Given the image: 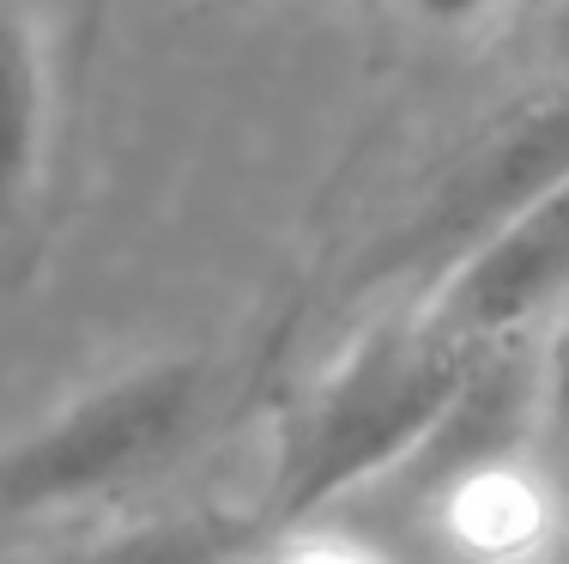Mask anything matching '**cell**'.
Instances as JSON below:
<instances>
[{"instance_id":"cell-1","label":"cell","mask_w":569,"mask_h":564,"mask_svg":"<svg viewBox=\"0 0 569 564\" xmlns=\"http://www.w3.org/2000/svg\"><path fill=\"white\" fill-rule=\"evenodd\" d=\"M485 353L491 346L449 340L418 310L376 321L363 340H351L333 370L284 413L254 504L261 528L333 516L363 492L395 486L449 419Z\"/></svg>"},{"instance_id":"cell-2","label":"cell","mask_w":569,"mask_h":564,"mask_svg":"<svg viewBox=\"0 0 569 564\" xmlns=\"http://www.w3.org/2000/svg\"><path fill=\"white\" fill-rule=\"evenodd\" d=\"M207 358H146L0 443V522L73 516L152 479L207 419Z\"/></svg>"},{"instance_id":"cell-3","label":"cell","mask_w":569,"mask_h":564,"mask_svg":"<svg viewBox=\"0 0 569 564\" xmlns=\"http://www.w3.org/2000/svg\"><path fill=\"white\" fill-rule=\"evenodd\" d=\"M558 177H569V86L527 103V110H515L472 152H460L430 182V195L395 219V231L376 237V249L351 274V291L400 286V279H412L425 291L485 231H497L521 200H533L539 188Z\"/></svg>"},{"instance_id":"cell-4","label":"cell","mask_w":569,"mask_h":564,"mask_svg":"<svg viewBox=\"0 0 569 564\" xmlns=\"http://www.w3.org/2000/svg\"><path fill=\"white\" fill-rule=\"evenodd\" d=\"M569 298V177L546 182L533 200L485 231L449 274L418 291L412 310L467 346H515L546 328Z\"/></svg>"},{"instance_id":"cell-5","label":"cell","mask_w":569,"mask_h":564,"mask_svg":"<svg viewBox=\"0 0 569 564\" xmlns=\"http://www.w3.org/2000/svg\"><path fill=\"white\" fill-rule=\"evenodd\" d=\"M425 504L437 509L442 541L472 564H546L563 541L558 479H546L527 449L485 455L430 479Z\"/></svg>"},{"instance_id":"cell-6","label":"cell","mask_w":569,"mask_h":564,"mask_svg":"<svg viewBox=\"0 0 569 564\" xmlns=\"http://www.w3.org/2000/svg\"><path fill=\"white\" fill-rule=\"evenodd\" d=\"M49 165V56L24 0H0V237L37 207Z\"/></svg>"},{"instance_id":"cell-7","label":"cell","mask_w":569,"mask_h":564,"mask_svg":"<svg viewBox=\"0 0 569 564\" xmlns=\"http://www.w3.org/2000/svg\"><path fill=\"white\" fill-rule=\"evenodd\" d=\"M261 534L267 528L254 509H158L98 534L73 564H249Z\"/></svg>"},{"instance_id":"cell-8","label":"cell","mask_w":569,"mask_h":564,"mask_svg":"<svg viewBox=\"0 0 569 564\" xmlns=\"http://www.w3.org/2000/svg\"><path fill=\"white\" fill-rule=\"evenodd\" d=\"M249 564H395V553H388L382 541H370V534L316 516V522L267 528L261 541H254Z\"/></svg>"},{"instance_id":"cell-9","label":"cell","mask_w":569,"mask_h":564,"mask_svg":"<svg viewBox=\"0 0 569 564\" xmlns=\"http://www.w3.org/2000/svg\"><path fill=\"white\" fill-rule=\"evenodd\" d=\"M533 383H539V432L551 443H569V298L546 321V346H539Z\"/></svg>"},{"instance_id":"cell-10","label":"cell","mask_w":569,"mask_h":564,"mask_svg":"<svg viewBox=\"0 0 569 564\" xmlns=\"http://www.w3.org/2000/svg\"><path fill=\"white\" fill-rule=\"evenodd\" d=\"M406 7H412L425 24H437V31H467V24H479L485 12H497V0H406Z\"/></svg>"},{"instance_id":"cell-11","label":"cell","mask_w":569,"mask_h":564,"mask_svg":"<svg viewBox=\"0 0 569 564\" xmlns=\"http://www.w3.org/2000/svg\"><path fill=\"white\" fill-rule=\"evenodd\" d=\"M569 449V443H563ZM558 509H563V534H569V462H563V474H558Z\"/></svg>"},{"instance_id":"cell-12","label":"cell","mask_w":569,"mask_h":564,"mask_svg":"<svg viewBox=\"0 0 569 564\" xmlns=\"http://www.w3.org/2000/svg\"><path fill=\"white\" fill-rule=\"evenodd\" d=\"M558 49L569 56V0H558Z\"/></svg>"},{"instance_id":"cell-13","label":"cell","mask_w":569,"mask_h":564,"mask_svg":"<svg viewBox=\"0 0 569 564\" xmlns=\"http://www.w3.org/2000/svg\"><path fill=\"white\" fill-rule=\"evenodd\" d=\"M546 564H569V534H563L558 546H551V558H546Z\"/></svg>"}]
</instances>
